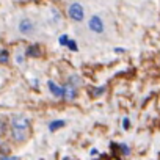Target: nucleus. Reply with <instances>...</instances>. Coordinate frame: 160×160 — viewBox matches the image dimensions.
Segmentation results:
<instances>
[{
    "label": "nucleus",
    "mask_w": 160,
    "mask_h": 160,
    "mask_svg": "<svg viewBox=\"0 0 160 160\" xmlns=\"http://www.w3.org/2000/svg\"><path fill=\"white\" fill-rule=\"evenodd\" d=\"M68 14H69V18H71L74 22H82V21L85 19V8L80 5L78 2H74V3L69 5Z\"/></svg>",
    "instance_id": "f257e3e1"
},
{
    "label": "nucleus",
    "mask_w": 160,
    "mask_h": 160,
    "mask_svg": "<svg viewBox=\"0 0 160 160\" xmlns=\"http://www.w3.org/2000/svg\"><path fill=\"white\" fill-rule=\"evenodd\" d=\"M88 27H90V30H91L93 33H104V30H105V25H104V21H102L101 16H93V18H90Z\"/></svg>",
    "instance_id": "f03ea898"
},
{
    "label": "nucleus",
    "mask_w": 160,
    "mask_h": 160,
    "mask_svg": "<svg viewBox=\"0 0 160 160\" xmlns=\"http://www.w3.org/2000/svg\"><path fill=\"white\" fill-rule=\"evenodd\" d=\"M28 126H30V122H28V119L24 118V116H16V118H13V121H11V127H14V129L28 130Z\"/></svg>",
    "instance_id": "7ed1b4c3"
},
{
    "label": "nucleus",
    "mask_w": 160,
    "mask_h": 160,
    "mask_svg": "<svg viewBox=\"0 0 160 160\" xmlns=\"http://www.w3.org/2000/svg\"><path fill=\"white\" fill-rule=\"evenodd\" d=\"M33 30H35V25H33V22H32L30 19H22V21L19 22V32H21V33H24V35H32Z\"/></svg>",
    "instance_id": "20e7f679"
},
{
    "label": "nucleus",
    "mask_w": 160,
    "mask_h": 160,
    "mask_svg": "<svg viewBox=\"0 0 160 160\" xmlns=\"http://www.w3.org/2000/svg\"><path fill=\"white\" fill-rule=\"evenodd\" d=\"M47 87H49L50 93H52L55 98H63V96H64V88L60 87V85H57L55 82H52V80H49V82H47Z\"/></svg>",
    "instance_id": "39448f33"
},
{
    "label": "nucleus",
    "mask_w": 160,
    "mask_h": 160,
    "mask_svg": "<svg viewBox=\"0 0 160 160\" xmlns=\"http://www.w3.org/2000/svg\"><path fill=\"white\" fill-rule=\"evenodd\" d=\"M63 88H64V96H63V98H66V99L71 101V99H74V98L77 96V90L72 87V83H66Z\"/></svg>",
    "instance_id": "423d86ee"
},
{
    "label": "nucleus",
    "mask_w": 160,
    "mask_h": 160,
    "mask_svg": "<svg viewBox=\"0 0 160 160\" xmlns=\"http://www.w3.org/2000/svg\"><path fill=\"white\" fill-rule=\"evenodd\" d=\"M27 137V130H22V129H14L13 127V138L16 141H24Z\"/></svg>",
    "instance_id": "0eeeda50"
},
{
    "label": "nucleus",
    "mask_w": 160,
    "mask_h": 160,
    "mask_svg": "<svg viewBox=\"0 0 160 160\" xmlns=\"http://www.w3.org/2000/svg\"><path fill=\"white\" fill-rule=\"evenodd\" d=\"M27 55H28V57H35V58L41 57V49H39V46H38V44H32V46L28 47V50H27Z\"/></svg>",
    "instance_id": "6e6552de"
},
{
    "label": "nucleus",
    "mask_w": 160,
    "mask_h": 160,
    "mask_svg": "<svg viewBox=\"0 0 160 160\" xmlns=\"http://www.w3.org/2000/svg\"><path fill=\"white\" fill-rule=\"evenodd\" d=\"M49 14H50L53 24H60V22H61V13H60L57 8H50V10H49Z\"/></svg>",
    "instance_id": "1a4fd4ad"
},
{
    "label": "nucleus",
    "mask_w": 160,
    "mask_h": 160,
    "mask_svg": "<svg viewBox=\"0 0 160 160\" xmlns=\"http://www.w3.org/2000/svg\"><path fill=\"white\" fill-rule=\"evenodd\" d=\"M64 124H66V121H63V119L50 121V122H49V130H50V132H55V130H58L60 127H63Z\"/></svg>",
    "instance_id": "9d476101"
},
{
    "label": "nucleus",
    "mask_w": 160,
    "mask_h": 160,
    "mask_svg": "<svg viewBox=\"0 0 160 160\" xmlns=\"http://www.w3.org/2000/svg\"><path fill=\"white\" fill-rule=\"evenodd\" d=\"M66 47H68L69 50H72V52H77V50H78L77 42H75L74 39H69V41H68V44H66Z\"/></svg>",
    "instance_id": "9b49d317"
},
{
    "label": "nucleus",
    "mask_w": 160,
    "mask_h": 160,
    "mask_svg": "<svg viewBox=\"0 0 160 160\" xmlns=\"http://www.w3.org/2000/svg\"><path fill=\"white\" fill-rule=\"evenodd\" d=\"M10 60V55L7 50H0V63H8Z\"/></svg>",
    "instance_id": "f8f14e48"
},
{
    "label": "nucleus",
    "mask_w": 160,
    "mask_h": 160,
    "mask_svg": "<svg viewBox=\"0 0 160 160\" xmlns=\"http://www.w3.org/2000/svg\"><path fill=\"white\" fill-rule=\"evenodd\" d=\"M119 146V151L122 152V155H129L130 154V149H129V146L126 144V143H121V144H118Z\"/></svg>",
    "instance_id": "ddd939ff"
},
{
    "label": "nucleus",
    "mask_w": 160,
    "mask_h": 160,
    "mask_svg": "<svg viewBox=\"0 0 160 160\" xmlns=\"http://www.w3.org/2000/svg\"><path fill=\"white\" fill-rule=\"evenodd\" d=\"M68 41H69L68 35H61V36L58 38V44H60V46H66V44H68Z\"/></svg>",
    "instance_id": "4468645a"
},
{
    "label": "nucleus",
    "mask_w": 160,
    "mask_h": 160,
    "mask_svg": "<svg viewBox=\"0 0 160 160\" xmlns=\"http://www.w3.org/2000/svg\"><path fill=\"white\" fill-rule=\"evenodd\" d=\"M129 126H130L129 118H124V119H122V127H124V129H129Z\"/></svg>",
    "instance_id": "2eb2a0df"
},
{
    "label": "nucleus",
    "mask_w": 160,
    "mask_h": 160,
    "mask_svg": "<svg viewBox=\"0 0 160 160\" xmlns=\"http://www.w3.org/2000/svg\"><path fill=\"white\" fill-rule=\"evenodd\" d=\"M18 63H24V55H18Z\"/></svg>",
    "instance_id": "dca6fc26"
},
{
    "label": "nucleus",
    "mask_w": 160,
    "mask_h": 160,
    "mask_svg": "<svg viewBox=\"0 0 160 160\" xmlns=\"http://www.w3.org/2000/svg\"><path fill=\"white\" fill-rule=\"evenodd\" d=\"M115 52H116V53H124V49H121V47H116V49H115Z\"/></svg>",
    "instance_id": "f3484780"
},
{
    "label": "nucleus",
    "mask_w": 160,
    "mask_h": 160,
    "mask_svg": "<svg viewBox=\"0 0 160 160\" xmlns=\"http://www.w3.org/2000/svg\"><path fill=\"white\" fill-rule=\"evenodd\" d=\"M101 93H104V88H99V90H94V94L98 96V94H101Z\"/></svg>",
    "instance_id": "a211bd4d"
},
{
    "label": "nucleus",
    "mask_w": 160,
    "mask_h": 160,
    "mask_svg": "<svg viewBox=\"0 0 160 160\" xmlns=\"http://www.w3.org/2000/svg\"><path fill=\"white\" fill-rule=\"evenodd\" d=\"M90 154H91V155H96V154H99V151H98V149H91Z\"/></svg>",
    "instance_id": "6ab92c4d"
}]
</instances>
